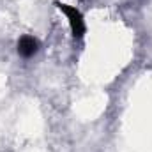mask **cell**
Returning a JSON list of instances; mask_svg holds the SVG:
<instances>
[{
    "mask_svg": "<svg viewBox=\"0 0 152 152\" xmlns=\"http://www.w3.org/2000/svg\"><path fill=\"white\" fill-rule=\"evenodd\" d=\"M55 5L67 16L69 20V25H71V30H73V37L75 39H81L83 34H85V20L81 16V12L76 9V7H71L67 4H62V2H55Z\"/></svg>",
    "mask_w": 152,
    "mask_h": 152,
    "instance_id": "cell-1",
    "label": "cell"
},
{
    "mask_svg": "<svg viewBox=\"0 0 152 152\" xmlns=\"http://www.w3.org/2000/svg\"><path fill=\"white\" fill-rule=\"evenodd\" d=\"M37 50H39V42H37V39L32 37V36H23L18 41V53L21 57H25V58L36 55Z\"/></svg>",
    "mask_w": 152,
    "mask_h": 152,
    "instance_id": "cell-2",
    "label": "cell"
}]
</instances>
